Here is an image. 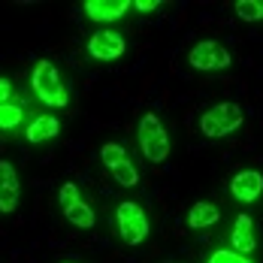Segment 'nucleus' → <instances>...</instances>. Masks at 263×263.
Returning a JSON list of instances; mask_svg holds the SVG:
<instances>
[{
  "label": "nucleus",
  "instance_id": "1",
  "mask_svg": "<svg viewBox=\"0 0 263 263\" xmlns=\"http://www.w3.org/2000/svg\"><path fill=\"white\" fill-rule=\"evenodd\" d=\"M30 88H33V97L49 109H67L70 106V91L67 85L61 82V73L52 61H36L33 70H30Z\"/></svg>",
  "mask_w": 263,
  "mask_h": 263
},
{
  "label": "nucleus",
  "instance_id": "2",
  "mask_svg": "<svg viewBox=\"0 0 263 263\" xmlns=\"http://www.w3.org/2000/svg\"><path fill=\"white\" fill-rule=\"evenodd\" d=\"M136 145H139L142 158L148 163H163L170 158V148H173L170 145V133H166L163 121L155 112H145L139 118V124H136Z\"/></svg>",
  "mask_w": 263,
  "mask_h": 263
},
{
  "label": "nucleus",
  "instance_id": "3",
  "mask_svg": "<svg viewBox=\"0 0 263 263\" xmlns=\"http://www.w3.org/2000/svg\"><path fill=\"white\" fill-rule=\"evenodd\" d=\"M115 230L127 245H142L152 233V224H148L145 209L136 200H121L115 209Z\"/></svg>",
  "mask_w": 263,
  "mask_h": 263
},
{
  "label": "nucleus",
  "instance_id": "4",
  "mask_svg": "<svg viewBox=\"0 0 263 263\" xmlns=\"http://www.w3.org/2000/svg\"><path fill=\"white\" fill-rule=\"evenodd\" d=\"M242 121H245L242 106H236V103H215V106H209V109L200 115V130H203V136H209V139H221V136L236 133L239 127H242Z\"/></svg>",
  "mask_w": 263,
  "mask_h": 263
},
{
  "label": "nucleus",
  "instance_id": "5",
  "mask_svg": "<svg viewBox=\"0 0 263 263\" xmlns=\"http://www.w3.org/2000/svg\"><path fill=\"white\" fill-rule=\"evenodd\" d=\"M58 203H61L64 218H67L73 227H79V230H91V227H94V209L85 203V197H82V191H79V184L76 182H64L61 184V191H58Z\"/></svg>",
  "mask_w": 263,
  "mask_h": 263
},
{
  "label": "nucleus",
  "instance_id": "6",
  "mask_svg": "<svg viewBox=\"0 0 263 263\" xmlns=\"http://www.w3.org/2000/svg\"><path fill=\"white\" fill-rule=\"evenodd\" d=\"M100 160H103V166L109 170V176L121 184V187H136L139 184V173H136L133 160L127 158V152L118 142H103L100 145Z\"/></svg>",
  "mask_w": 263,
  "mask_h": 263
},
{
  "label": "nucleus",
  "instance_id": "7",
  "mask_svg": "<svg viewBox=\"0 0 263 263\" xmlns=\"http://www.w3.org/2000/svg\"><path fill=\"white\" fill-rule=\"evenodd\" d=\"M85 52H88L91 61L109 64V61H118L121 54L127 52V43H124V36H121V33H115V30H97V33H91V36H88Z\"/></svg>",
  "mask_w": 263,
  "mask_h": 263
},
{
  "label": "nucleus",
  "instance_id": "8",
  "mask_svg": "<svg viewBox=\"0 0 263 263\" xmlns=\"http://www.w3.org/2000/svg\"><path fill=\"white\" fill-rule=\"evenodd\" d=\"M187 61H191L194 70H203V73L227 70V67L233 64L230 52H227L221 43H215V40H203V43H197V46L191 49V54H187Z\"/></svg>",
  "mask_w": 263,
  "mask_h": 263
},
{
  "label": "nucleus",
  "instance_id": "9",
  "mask_svg": "<svg viewBox=\"0 0 263 263\" xmlns=\"http://www.w3.org/2000/svg\"><path fill=\"white\" fill-rule=\"evenodd\" d=\"M18 200H22V179L9 160H0V212L3 215L15 212Z\"/></svg>",
  "mask_w": 263,
  "mask_h": 263
},
{
  "label": "nucleus",
  "instance_id": "10",
  "mask_svg": "<svg viewBox=\"0 0 263 263\" xmlns=\"http://www.w3.org/2000/svg\"><path fill=\"white\" fill-rule=\"evenodd\" d=\"M230 194L239 203H257L263 197V173L257 170H242L230 179Z\"/></svg>",
  "mask_w": 263,
  "mask_h": 263
},
{
  "label": "nucleus",
  "instance_id": "11",
  "mask_svg": "<svg viewBox=\"0 0 263 263\" xmlns=\"http://www.w3.org/2000/svg\"><path fill=\"white\" fill-rule=\"evenodd\" d=\"M82 9L91 22H118L127 15V9H133V3L130 0H85Z\"/></svg>",
  "mask_w": 263,
  "mask_h": 263
},
{
  "label": "nucleus",
  "instance_id": "12",
  "mask_svg": "<svg viewBox=\"0 0 263 263\" xmlns=\"http://www.w3.org/2000/svg\"><path fill=\"white\" fill-rule=\"evenodd\" d=\"M230 245H233V251H239V254H248V251H254V248H257L254 221H251L248 215H239L236 221H233V230H230Z\"/></svg>",
  "mask_w": 263,
  "mask_h": 263
},
{
  "label": "nucleus",
  "instance_id": "13",
  "mask_svg": "<svg viewBox=\"0 0 263 263\" xmlns=\"http://www.w3.org/2000/svg\"><path fill=\"white\" fill-rule=\"evenodd\" d=\"M61 133V121L54 118V115H36L30 124H27V130H25V139L27 142H33V145H40V142H46V139H54Z\"/></svg>",
  "mask_w": 263,
  "mask_h": 263
},
{
  "label": "nucleus",
  "instance_id": "14",
  "mask_svg": "<svg viewBox=\"0 0 263 263\" xmlns=\"http://www.w3.org/2000/svg\"><path fill=\"white\" fill-rule=\"evenodd\" d=\"M221 221V209L209 203V200H200V203H194L191 212H187V227L191 230H209Z\"/></svg>",
  "mask_w": 263,
  "mask_h": 263
},
{
  "label": "nucleus",
  "instance_id": "15",
  "mask_svg": "<svg viewBox=\"0 0 263 263\" xmlns=\"http://www.w3.org/2000/svg\"><path fill=\"white\" fill-rule=\"evenodd\" d=\"M27 121V106L22 100H9L0 106V133H12L18 130Z\"/></svg>",
  "mask_w": 263,
  "mask_h": 263
},
{
  "label": "nucleus",
  "instance_id": "16",
  "mask_svg": "<svg viewBox=\"0 0 263 263\" xmlns=\"http://www.w3.org/2000/svg\"><path fill=\"white\" fill-rule=\"evenodd\" d=\"M233 9L242 22H263V0H236Z\"/></svg>",
  "mask_w": 263,
  "mask_h": 263
},
{
  "label": "nucleus",
  "instance_id": "17",
  "mask_svg": "<svg viewBox=\"0 0 263 263\" xmlns=\"http://www.w3.org/2000/svg\"><path fill=\"white\" fill-rule=\"evenodd\" d=\"M206 263H254L248 254H239V251H230V248H215L209 254Z\"/></svg>",
  "mask_w": 263,
  "mask_h": 263
},
{
  "label": "nucleus",
  "instance_id": "18",
  "mask_svg": "<svg viewBox=\"0 0 263 263\" xmlns=\"http://www.w3.org/2000/svg\"><path fill=\"white\" fill-rule=\"evenodd\" d=\"M133 9L136 12H155V9H160V0H133Z\"/></svg>",
  "mask_w": 263,
  "mask_h": 263
},
{
  "label": "nucleus",
  "instance_id": "19",
  "mask_svg": "<svg viewBox=\"0 0 263 263\" xmlns=\"http://www.w3.org/2000/svg\"><path fill=\"white\" fill-rule=\"evenodd\" d=\"M12 100V82L9 79H0V106Z\"/></svg>",
  "mask_w": 263,
  "mask_h": 263
},
{
  "label": "nucleus",
  "instance_id": "20",
  "mask_svg": "<svg viewBox=\"0 0 263 263\" xmlns=\"http://www.w3.org/2000/svg\"><path fill=\"white\" fill-rule=\"evenodd\" d=\"M61 263H73V260H61Z\"/></svg>",
  "mask_w": 263,
  "mask_h": 263
}]
</instances>
